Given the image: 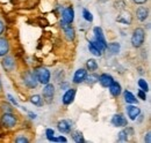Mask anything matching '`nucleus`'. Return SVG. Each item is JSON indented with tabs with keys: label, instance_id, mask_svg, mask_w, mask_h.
I'll list each match as a JSON object with an SVG mask.
<instances>
[{
	"label": "nucleus",
	"instance_id": "6",
	"mask_svg": "<svg viewBox=\"0 0 151 143\" xmlns=\"http://www.w3.org/2000/svg\"><path fill=\"white\" fill-rule=\"evenodd\" d=\"M112 125L115 126V127H126L127 126V119L121 113L114 114V117L112 118Z\"/></svg>",
	"mask_w": 151,
	"mask_h": 143
},
{
	"label": "nucleus",
	"instance_id": "14",
	"mask_svg": "<svg viewBox=\"0 0 151 143\" xmlns=\"http://www.w3.org/2000/svg\"><path fill=\"white\" fill-rule=\"evenodd\" d=\"M57 127H58L60 133H69L71 130V122L68 120H62L58 122Z\"/></svg>",
	"mask_w": 151,
	"mask_h": 143
},
{
	"label": "nucleus",
	"instance_id": "31",
	"mask_svg": "<svg viewBox=\"0 0 151 143\" xmlns=\"http://www.w3.org/2000/svg\"><path fill=\"white\" fill-rule=\"evenodd\" d=\"M138 97L141 98V99H143V101H145L147 99V95H145V91H143V90H138Z\"/></svg>",
	"mask_w": 151,
	"mask_h": 143
},
{
	"label": "nucleus",
	"instance_id": "37",
	"mask_svg": "<svg viewBox=\"0 0 151 143\" xmlns=\"http://www.w3.org/2000/svg\"><path fill=\"white\" fill-rule=\"evenodd\" d=\"M8 98H9V101H11V102H12V103H13L14 105H18V103H17V102H15V101L13 99V97H12L11 95H8Z\"/></svg>",
	"mask_w": 151,
	"mask_h": 143
},
{
	"label": "nucleus",
	"instance_id": "13",
	"mask_svg": "<svg viewBox=\"0 0 151 143\" xmlns=\"http://www.w3.org/2000/svg\"><path fill=\"white\" fill-rule=\"evenodd\" d=\"M127 114L132 120H136V118L141 114V110L139 107L135 106V105H130L127 108Z\"/></svg>",
	"mask_w": 151,
	"mask_h": 143
},
{
	"label": "nucleus",
	"instance_id": "27",
	"mask_svg": "<svg viewBox=\"0 0 151 143\" xmlns=\"http://www.w3.org/2000/svg\"><path fill=\"white\" fill-rule=\"evenodd\" d=\"M138 87L141 88V90H143V91H145V92L149 90L148 83H147L145 80H143V79H139V80H138Z\"/></svg>",
	"mask_w": 151,
	"mask_h": 143
},
{
	"label": "nucleus",
	"instance_id": "5",
	"mask_svg": "<svg viewBox=\"0 0 151 143\" xmlns=\"http://www.w3.org/2000/svg\"><path fill=\"white\" fill-rule=\"evenodd\" d=\"M54 95H55V88L52 84L50 83H47L44 89H43V99L47 102V103H51L52 99H54Z\"/></svg>",
	"mask_w": 151,
	"mask_h": 143
},
{
	"label": "nucleus",
	"instance_id": "29",
	"mask_svg": "<svg viewBox=\"0 0 151 143\" xmlns=\"http://www.w3.org/2000/svg\"><path fill=\"white\" fill-rule=\"evenodd\" d=\"M54 134H55V132H54V129H50V128H48L47 130H45V135H47V139L49 140V141H54Z\"/></svg>",
	"mask_w": 151,
	"mask_h": 143
},
{
	"label": "nucleus",
	"instance_id": "11",
	"mask_svg": "<svg viewBox=\"0 0 151 143\" xmlns=\"http://www.w3.org/2000/svg\"><path fill=\"white\" fill-rule=\"evenodd\" d=\"M86 75H87V73H86V71H85L84 68L78 69V71L75 73V76H73V83L78 84V83L84 82L85 79H86Z\"/></svg>",
	"mask_w": 151,
	"mask_h": 143
},
{
	"label": "nucleus",
	"instance_id": "22",
	"mask_svg": "<svg viewBox=\"0 0 151 143\" xmlns=\"http://www.w3.org/2000/svg\"><path fill=\"white\" fill-rule=\"evenodd\" d=\"M86 82L88 83V84H93L95 82H98V80H99V75H96V74H90L88 76L86 75Z\"/></svg>",
	"mask_w": 151,
	"mask_h": 143
},
{
	"label": "nucleus",
	"instance_id": "16",
	"mask_svg": "<svg viewBox=\"0 0 151 143\" xmlns=\"http://www.w3.org/2000/svg\"><path fill=\"white\" fill-rule=\"evenodd\" d=\"M108 88H109V91H111V93L113 95L114 97H117L121 93V86H120V83H117L115 81H113L111 83V86Z\"/></svg>",
	"mask_w": 151,
	"mask_h": 143
},
{
	"label": "nucleus",
	"instance_id": "23",
	"mask_svg": "<svg viewBox=\"0 0 151 143\" xmlns=\"http://www.w3.org/2000/svg\"><path fill=\"white\" fill-rule=\"evenodd\" d=\"M86 67H87L88 71H95L98 68V64H96V61H95L94 59H90L86 62Z\"/></svg>",
	"mask_w": 151,
	"mask_h": 143
},
{
	"label": "nucleus",
	"instance_id": "12",
	"mask_svg": "<svg viewBox=\"0 0 151 143\" xmlns=\"http://www.w3.org/2000/svg\"><path fill=\"white\" fill-rule=\"evenodd\" d=\"M94 39L96 42L101 43L102 45H105L107 47V42L105 39V36H104V33H102V29L100 27H95L94 28Z\"/></svg>",
	"mask_w": 151,
	"mask_h": 143
},
{
	"label": "nucleus",
	"instance_id": "10",
	"mask_svg": "<svg viewBox=\"0 0 151 143\" xmlns=\"http://www.w3.org/2000/svg\"><path fill=\"white\" fill-rule=\"evenodd\" d=\"M98 81L100 82V84H101L104 88H108L114 80L112 75H109V74H102V75L99 76V80H98Z\"/></svg>",
	"mask_w": 151,
	"mask_h": 143
},
{
	"label": "nucleus",
	"instance_id": "15",
	"mask_svg": "<svg viewBox=\"0 0 151 143\" xmlns=\"http://www.w3.org/2000/svg\"><path fill=\"white\" fill-rule=\"evenodd\" d=\"M9 50V45H8V40L6 38H0V57L6 55Z\"/></svg>",
	"mask_w": 151,
	"mask_h": 143
},
{
	"label": "nucleus",
	"instance_id": "2",
	"mask_svg": "<svg viewBox=\"0 0 151 143\" xmlns=\"http://www.w3.org/2000/svg\"><path fill=\"white\" fill-rule=\"evenodd\" d=\"M23 82H24V84H26L28 88H30V89L36 88L38 81H37V79H36L35 73H33V72H30V71L26 72V73L23 74Z\"/></svg>",
	"mask_w": 151,
	"mask_h": 143
},
{
	"label": "nucleus",
	"instance_id": "36",
	"mask_svg": "<svg viewBox=\"0 0 151 143\" xmlns=\"http://www.w3.org/2000/svg\"><path fill=\"white\" fill-rule=\"evenodd\" d=\"M4 29H5V25H4V23H2V21H0V35L4 33Z\"/></svg>",
	"mask_w": 151,
	"mask_h": 143
},
{
	"label": "nucleus",
	"instance_id": "21",
	"mask_svg": "<svg viewBox=\"0 0 151 143\" xmlns=\"http://www.w3.org/2000/svg\"><path fill=\"white\" fill-rule=\"evenodd\" d=\"M109 51L111 54H117L119 51H120V44L117 43H111V44H107V49Z\"/></svg>",
	"mask_w": 151,
	"mask_h": 143
},
{
	"label": "nucleus",
	"instance_id": "9",
	"mask_svg": "<svg viewBox=\"0 0 151 143\" xmlns=\"http://www.w3.org/2000/svg\"><path fill=\"white\" fill-rule=\"evenodd\" d=\"M75 96H76V90L69 89L65 93H64V96H63V98H62L63 104H64V105H70V104L73 102Z\"/></svg>",
	"mask_w": 151,
	"mask_h": 143
},
{
	"label": "nucleus",
	"instance_id": "18",
	"mask_svg": "<svg viewBox=\"0 0 151 143\" xmlns=\"http://www.w3.org/2000/svg\"><path fill=\"white\" fill-rule=\"evenodd\" d=\"M117 21L121 22V23H123V24H130V22H132V16H130V14H129L128 12H122V13L120 14V16L117 18Z\"/></svg>",
	"mask_w": 151,
	"mask_h": 143
},
{
	"label": "nucleus",
	"instance_id": "30",
	"mask_svg": "<svg viewBox=\"0 0 151 143\" xmlns=\"http://www.w3.org/2000/svg\"><path fill=\"white\" fill-rule=\"evenodd\" d=\"M127 135H128V133H127V129H126V130H122V132H120V134H119V141H127V140H128Z\"/></svg>",
	"mask_w": 151,
	"mask_h": 143
},
{
	"label": "nucleus",
	"instance_id": "1",
	"mask_svg": "<svg viewBox=\"0 0 151 143\" xmlns=\"http://www.w3.org/2000/svg\"><path fill=\"white\" fill-rule=\"evenodd\" d=\"M144 38H145V33L142 28H137L135 29L134 34L132 37V44L134 47H141L144 43Z\"/></svg>",
	"mask_w": 151,
	"mask_h": 143
},
{
	"label": "nucleus",
	"instance_id": "7",
	"mask_svg": "<svg viewBox=\"0 0 151 143\" xmlns=\"http://www.w3.org/2000/svg\"><path fill=\"white\" fill-rule=\"evenodd\" d=\"M1 65H2V67L7 72H11V71H13L14 67H15V61H14V59H13L12 57L7 55V57H5V58L2 59Z\"/></svg>",
	"mask_w": 151,
	"mask_h": 143
},
{
	"label": "nucleus",
	"instance_id": "33",
	"mask_svg": "<svg viewBox=\"0 0 151 143\" xmlns=\"http://www.w3.org/2000/svg\"><path fill=\"white\" fill-rule=\"evenodd\" d=\"M2 110L6 111V112H11V111H12V110H11V106H9L8 104H2Z\"/></svg>",
	"mask_w": 151,
	"mask_h": 143
},
{
	"label": "nucleus",
	"instance_id": "8",
	"mask_svg": "<svg viewBox=\"0 0 151 143\" xmlns=\"http://www.w3.org/2000/svg\"><path fill=\"white\" fill-rule=\"evenodd\" d=\"M73 18H75V11L72 7H68L64 9L63 12V21H65L66 23H72L73 22Z\"/></svg>",
	"mask_w": 151,
	"mask_h": 143
},
{
	"label": "nucleus",
	"instance_id": "3",
	"mask_svg": "<svg viewBox=\"0 0 151 143\" xmlns=\"http://www.w3.org/2000/svg\"><path fill=\"white\" fill-rule=\"evenodd\" d=\"M35 75H36L37 81L42 84H47L50 81V72L48 71L47 68H44V67L37 68L35 71Z\"/></svg>",
	"mask_w": 151,
	"mask_h": 143
},
{
	"label": "nucleus",
	"instance_id": "39",
	"mask_svg": "<svg viewBox=\"0 0 151 143\" xmlns=\"http://www.w3.org/2000/svg\"><path fill=\"white\" fill-rule=\"evenodd\" d=\"M29 115H30V117H32V118H34V119H35V118H36V114H33V113H29Z\"/></svg>",
	"mask_w": 151,
	"mask_h": 143
},
{
	"label": "nucleus",
	"instance_id": "40",
	"mask_svg": "<svg viewBox=\"0 0 151 143\" xmlns=\"http://www.w3.org/2000/svg\"><path fill=\"white\" fill-rule=\"evenodd\" d=\"M0 88H1V82H0Z\"/></svg>",
	"mask_w": 151,
	"mask_h": 143
},
{
	"label": "nucleus",
	"instance_id": "19",
	"mask_svg": "<svg viewBox=\"0 0 151 143\" xmlns=\"http://www.w3.org/2000/svg\"><path fill=\"white\" fill-rule=\"evenodd\" d=\"M64 33H65V36H66L68 40H73L75 39V29L71 25L65 27L64 28Z\"/></svg>",
	"mask_w": 151,
	"mask_h": 143
},
{
	"label": "nucleus",
	"instance_id": "32",
	"mask_svg": "<svg viewBox=\"0 0 151 143\" xmlns=\"http://www.w3.org/2000/svg\"><path fill=\"white\" fill-rule=\"evenodd\" d=\"M68 140L64 137V136H59V137H56L54 139V142H66Z\"/></svg>",
	"mask_w": 151,
	"mask_h": 143
},
{
	"label": "nucleus",
	"instance_id": "34",
	"mask_svg": "<svg viewBox=\"0 0 151 143\" xmlns=\"http://www.w3.org/2000/svg\"><path fill=\"white\" fill-rule=\"evenodd\" d=\"M135 4H137V5H143V4H145L148 0H132Z\"/></svg>",
	"mask_w": 151,
	"mask_h": 143
},
{
	"label": "nucleus",
	"instance_id": "17",
	"mask_svg": "<svg viewBox=\"0 0 151 143\" xmlns=\"http://www.w3.org/2000/svg\"><path fill=\"white\" fill-rule=\"evenodd\" d=\"M136 15H137V18L139 21H145V18H148L149 15V12L145 7H139L137 11H136Z\"/></svg>",
	"mask_w": 151,
	"mask_h": 143
},
{
	"label": "nucleus",
	"instance_id": "20",
	"mask_svg": "<svg viewBox=\"0 0 151 143\" xmlns=\"http://www.w3.org/2000/svg\"><path fill=\"white\" fill-rule=\"evenodd\" d=\"M124 101H126V103H128V104H135V103H137V99H136V97L132 95L130 91H124Z\"/></svg>",
	"mask_w": 151,
	"mask_h": 143
},
{
	"label": "nucleus",
	"instance_id": "38",
	"mask_svg": "<svg viewBox=\"0 0 151 143\" xmlns=\"http://www.w3.org/2000/svg\"><path fill=\"white\" fill-rule=\"evenodd\" d=\"M147 142H150V133L147 134Z\"/></svg>",
	"mask_w": 151,
	"mask_h": 143
},
{
	"label": "nucleus",
	"instance_id": "24",
	"mask_svg": "<svg viewBox=\"0 0 151 143\" xmlns=\"http://www.w3.org/2000/svg\"><path fill=\"white\" fill-rule=\"evenodd\" d=\"M88 50H90V52H91V53L96 55V57H100V55L102 54V52H101L99 49H96L94 45L92 44V42H90V44H88Z\"/></svg>",
	"mask_w": 151,
	"mask_h": 143
},
{
	"label": "nucleus",
	"instance_id": "28",
	"mask_svg": "<svg viewBox=\"0 0 151 143\" xmlns=\"http://www.w3.org/2000/svg\"><path fill=\"white\" fill-rule=\"evenodd\" d=\"M83 16H84V18H85L87 22H92V21H93V16H92L91 12H88L87 9H84V11H83Z\"/></svg>",
	"mask_w": 151,
	"mask_h": 143
},
{
	"label": "nucleus",
	"instance_id": "4",
	"mask_svg": "<svg viewBox=\"0 0 151 143\" xmlns=\"http://www.w3.org/2000/svg\"><path fill=\"white\" fill-rule=\"evenodd\" d=\"M17 118L14 114H12L11 112H6L2 117H1V125L6 128H12L17 125Z\"/></svg>",
	"mask_w": 151,
	"mask_h": 143
},
{
	"label": "nucleus",
	"instance_id": "26",
	"mask_svg": "<svg viewBox=\"0 0 151 143\" xmlns=\"http://www.w3.org/2000/svg\"><path fill=\"white\" fill-rule=\"evenodd\" d=\"M30 102L33 103V104H35V105H38V106H41L43 103H42V98H41V96H38V95H34L32 98H30Z\"/></svg>",
	"mask_w": 151,
	"mask_h": 143
},
{
	"label": "nucleus",
	"instance_id": "25",
	"mask_svg": "<svg viewBox=\"0 0 151 143\" xmlns=\"http://www.w3.org/2000/svg\"><path fill=\"white\" fill-rule=\"evenodd\" d=\"M72 139L78 143L85 142V140H84V137H83V134H81L80 132H75V133L72 134Z\"/></svg>",
	"mask_w": 151,
	"mask_h": 143
},
{
	"label": "nucleus",
	"instance_id": "35",
	"mask_svg": "<svg viewBox=\"0 0 151 143\" xmlns=\"http://www.w3.org/2000/svg\"><path fill=\"white\" fill-rule=\"evenodd\" d=\"M15 141H17V142H28V139H26V137H19V139H17Z\"/></svg>",
	"mask_w": 151,
	"mask_h": 143
}]
</instances>
